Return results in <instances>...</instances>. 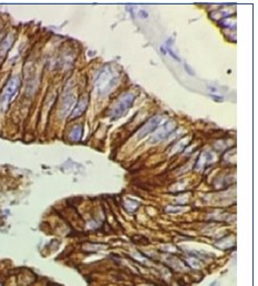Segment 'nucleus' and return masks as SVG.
I'll list each match as a JSON object with an SVG mask.
<instances>
[{"mask_svg":"<svg viewBox=\"0 0 258 286\" xmlns=\"http://www.w3.org/2000/svg\"><path fill=\"white\" fill-rule=\"evenodd\" d=\"M81 135H82V128L80 126H77L74 129L71 131L70 138H71V140H73V141H79V140L81 139Z\"/></svg>","mask_w":258,"mask_h":286,"instance_id":"9","label":"nucleus"},{"mask_svg":"<svg viewBox=\"0 0 258 286\" xmlns=\"http://www.w3.org/2000/svg\"><path fill=\"white\" fill-rule=\"evenodd\" d=\"M215 284H216V282H213L209 286H215Z\"/></svg>","mask_w":258,"mask_h":286,"instance_id":"10","label":"nucleus"},{"mask_svg":"<svg viewBox=\"0 0 258 286\" xmlns=\"http://www.w3.org/2000/svg\"><path fill=\"white\" fill-rule=\"evenodd\" d=\"M87 106H88V99H87L85 97H82L81 99L79 100L78 104L75 106L73 111H72V113H71L72 119L78 118V116H80L81 114H83V112H84L85 109H87Z\"/></svg>","mask_w":258,"mask_h":286,"instance_id":"6","label":"nucleus"},{"mask_svg":"<svg viewBox=\"0 0 258 286\" xmlns=\"http://www.w3.org/2000/svg\"><path fill=\"white\" fill-rule=\"evenodd\" d=\"M74 99L75 97L73 94H67L63 99V102H62V106H61V113L62 116H67L70 110L72 109V106L74 104Z\"/></svg>","mask_w":258,"mask_h":286,"instance_id":"7","label":"nucleus"},{"mask_svg":"<svg viewBox=\"0 0 258 286\" xmlns=\"http://www.w3.org/2000/svg\"><path fill=\"white\" fill-rule=\"evenodd\" d=\"M12 41H14V38L11 37H9L8 36L6 39H5V41L1 43V46H0V52L1 53H6L7 52V50L10 48V46H11V43H12Z\"/></svg>","mask_w":258,"mask_h":286,"instance_id":"8","label":"nucleus"},{"mask_svg":"<svg viewBox=\"0 0 258 286\" xmlns=\"http://www.w3.org/2000/svg\"><path fill=\"white\" fill-rule=\"evenodd\" d=\"M161 120H162V118H160V116H155V118H152V119H149V121H147V123H146L145 126H143L142 129L140 130L139 132V139H143L144 136L149 135V133H153L155 130L159 128V126H160V122Z\"/></svg>","mask_w":258,"mask_h":286,"instance_id":"5","label":"nucleus"},{"mask_svg":"<svg viewBox=\"0 0 258 286\" xmlns=\"http://www.w3.org/2000/svg\"><path fill=\"white\" fill-rule=\"evenodd\" d=\"M133 101H134V94L127 93V94H124L123 97H121L118 100V102L115 103V106H113L112 111H111V116H112L113 119L121 118L123 114H125L127 112V110L133 104Z\"/></svg>","mask_w":258,"mask_h":286,"instance_id":"3","label":"nucleus"},{"mask_svg":"<svg viewBox=\"0 0 258 286\" xmlns=\"http://www.w3.org/2000/svg\"><path fill=\"white\" fill-rule=\"evenodd\" d=\"M19 87H20V79L18 77H12L8 81V83L1 92V95H0V108H1V110H6L8 104L14 98V95L17 94Z\"/></svg>","mask_w":258,"mask_h":286,"instance_id":"2","label":"nucleus"},{"mask_svg":"<svg viewBox=\"0 0 258 286\" xmlns=\"http://www.w3.org/2000/svg\"><path fill=\"white\" fill-rule=\"evenodd\" d=\"M118 81H119V72L110 65L104 67L100 71L98 78L95 80V85H96L99 94H108L118 84Z\"/></svg>","mask_w":258,"mask_h":286,"instance_id":"1","label":"nucleus"},{"mask_svg":"<svg viewBox=\"0 0 258 286\" xmlns=\"http://www.w3.org/2000/svg\"><path fill=\"white\" fill-rule=\"evenodd\" d=\"M174 129H175L174 122H172V121L167 122L166 124H164L163 126L157 128V129L152 133V139H151V141H152V142L162 141V140L165 139L170 133H172V131H173Z\"/></svg>","mask_w":258,"mask_h":286,"instance_id":"4","label":"nucleus"}]
</instances>
